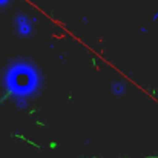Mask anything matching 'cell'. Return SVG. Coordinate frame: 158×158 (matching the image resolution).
<instances>
[{
    "label": "cell",
    "mask_w": 158,
    "mask_h": 158,
    "mask_svg": "<svg viewBox=\"0 0 158 158\" xmlns=\"http://www.w3.org/2000/svg\"><path fill=\"white\" fill-rule=\"evenodd\" d=\"M8 89L17 97L28 98L37 91L39 75L37 71L28 64H15L6 74Z\"/></svg>",
    "instance_id": "cell-1"
},
{
    "label": "cell",
    "mask_w": 158,
    "mask_h": 158,
    "mask_svg": "<svg viewBox=\"0 0 158 158\" xmlns=\"http://www.w3.org/2000/svg\"><path fill=\"white\" fill-rule=\"evenodd\" d=\"M15 25H17V32L20 35H29L31 31H32V25L29 23V20L25 17V15H17L15 19Z\"/></svg>",
    "instance_id": "cell-2"
},
{
    "label": "cell",
    "mask_w": 158,
    "mask_h": 158,
    "mask_svg": "<svg viewBox=\"0 0 158 158\" xmlns=\"http://www.w3.org/2000/svg\"><path fill=\"white\" fill-rule=\"evenodd\" d=\"M124 88H126V86H124L123 83H114V85H112V92H114V94H123V92L126 91Z\"/></svg>",
    "instance_id": "cell-3"
},
{
    "label": "cell",
    "mask_w": 158,
    "mask_h": 158,
    "mask_svg": "<svg viewBox=\"0 0 158 158\" xmlns=\"http://www.w3.org/2000/svg\"><path fill=\"white\" fill-rule=\"evenodd\" d=\"M8 3H9V0H0V6H5Z\"/></svg>",
    "instance_id": "cell-4"
}]
</instances>
